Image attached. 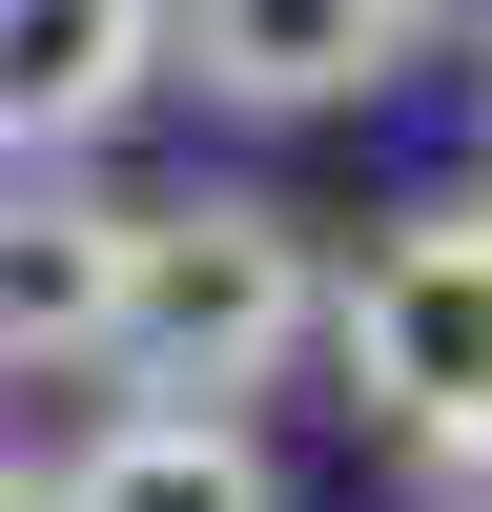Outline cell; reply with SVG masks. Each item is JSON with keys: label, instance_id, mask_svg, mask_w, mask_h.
I'll use <instances>...</instances> for the list:
<instances>
[{"label": "cell", "instance_id": "cell-1", "mask_svg": "<svg viewBox=\"0 0 492 512\" xmlns=\"http://www.w3.org/2000/svg\"><path fill=\"white\" fill-rule=\"evenodd\" d=\"M308 349H328V246H308V205H267V185H164L144 246H123V390L246 410V390H287Z\"/></svg>", "mask_w": 492, "mask_h": 512}, {"label": "cell", "instance_id": "cell-2", "mask_svg": "<svg viewBox=\"0 0 492 512\" xmlns=\"http://www.w3.org/2000/svg\"><path fill=\"white\" fill-rule=\"evenodd\" d=\"M328 369L390 451H492V205H410L369 267H328Z\"/></svg>", "mask_w": 492, "mask_h": 512}, {"label": "cell", "instance_id": "cell-3", "mask_svg": "<svg viewBox=\"0 0 492 512\" xmlns=\"http://www.w3.org/2000/svg\"><path fill=\"white\" fill-rule=\"evenodd\" d=\"M410 41H431V0H164V82H205L246 123L369 103V82H410Z\"/></svg>", "mask_w": 492, "mask_h": 512}, {"label": "cell", "instance_id": "cell-4", "mask_svg": "<svg viewBox=\"0 0 492 512\" xmlns=\"http://www.w3.org/2000/svg\"><path fill=\"white\" fill-rule=\"evenodd\" d=\"M123 246H144L123 185H82V164H0V369H21V390L123 369Z\"/></svg>", "mask_w": 492, "mask_h": 512}, {"label": "cell", "instance_id": "cell-5", "mask_svg": "<svg viewBox=\"0 0 492 512\" xmlns=\"http://www.w3.org/2000/svg\"><path fill=\"white\" fill-rule=\"evenodd\" d=\"M164 82V0H0V164L123 144Z\"/></svg>", "mask_w": 492, "mask_h": 512}, {"label": "cell", "instance_id": "cell-6", "mask_svg": "<svg viewBox=\"0 0 492 512\" xmlns=\"http://www.w3.org/2000/svg\"><path fill=\"white\" fill-rule=\"evenodd\" d=\"M41 512H287V451L246 431V410H164V390H123L103 431L41 472Z\"/></svg>", "mask_w": 492, "mask_h": 512}, {"label": "cell", "instance_id": "cell-7", "mask_svg": "<svg viewBox=\"0 0 492 512\" xmlns=\"http://www.w3.org/2000/svg\"><path fill=\"white\" fill-rule=\"evenodd\" d=\"M410 512H492V451H410Z\"/></svg>", "mask_w": 492, "mask_h": 512}, {"label": "cell", "instance_id": "cell-8", "mask_svg": "<svg viewBox=\"0 0 492 512\" xmlns=\"http://www.w3.org/2000/svg\"><path fill=\"white\" fill-rule=\"evenodd\" d=\"M0 512H41V451H0Z\"/></svg>", "mask_w": 492, "mask_h": 512}]
</instances>
